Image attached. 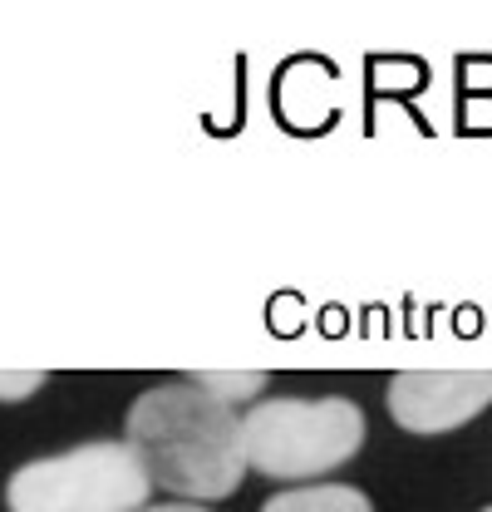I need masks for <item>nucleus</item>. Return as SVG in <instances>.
<instances>
[{"label": "nucleus", "mask_w": 492, "mask_h": 512, "mask_svg": "<svg viewBox=\"0 0 492 512\" xmlns=\"http://www.w3.org/2000/svg\"><path fill=\"white\" fill-rule=\"evenodd\" d=\"M128 444L138 448L153 488L183 503H217L246 473L242 414L202 384H153L128 409Z\"/></svg>", "instance_id": "1"}, {"label": "nucleus", "mask_w": 492, "mask_h": 512, "mask_svg": "<svg viewBox=\"0 0 492 512\" xmlns=\"http://www.w3.org/2000/svg\"><path fill=\"white\" fill-rule=\"evenodd\" d=\"M365 448V414L355 399H256L242 414L246 468L266 478H320Z\"/></svg>", "instance_id": "2"}, {"label": "nucleus", "mask_w": 492, "mask_h": 512, "mask_svg": "<svg viewBox=\"0 0 492 512\" xmlns=\"http://www.w3.org/2000/svg\"><path fill=\"white\" fill-rule=\"evenodd\" d=\"M148 493L153 478L128 439H99L30 458L5 483L10 512H143Z\"/></svg>", "instance_id": "3"}, {"label": "nucleus", "mask_w": 492, "mask_h": 512, "mask_svg": "<svg viewBox=\"0 0 492 512\" xmlns=\"http://www.w3.org/2000/svg\"><path fill=\"white\" fill-rule=\"evenodd\" d=\"M389 414L409 434H448L492 404V370H404L389 380Z\"/></svg>", "instance_id": "4"}, {"label": "nucleus", "mask_w": 492, "mask_h": 512, "mask_svg": "<svg viewBox=\"0 0 492 512\" xmlns=\"http://www.w3.org/2000/svg\"><path fill=\"white\" fill-rule=\"evenodd\" d=\"M261 512H374V503L350 483H310V488L276 493Z\"/></svg>", "instance_id": "5"}, {"label": "nucleus", "mask_w": 492, "mask_h": 512, "mask_svg": "<svg viewBox=\"0 0 492 512\" xmlns=\"http://www.w3.org/2000/svg\"><path fill=\"white\" fill-rule=\"evenodd\" d=\"M192 384H202L207 394H217L222 404H246V399H256L261 389H266V375H256V370H246V375H237V370H227V375H217V370H202V375H192Z\"/></svg>", "instance_id": "6"}, {"label": "nucleus", "mask_w": 492, "mask_h": 512, "mask_svg": "<svg viewBox=\"0 0 492 512\" xmlns=\"http://www.w3.org/2000/svg\"><path fill=\"white\" fill-rule=\"evenodd\" d=\"M40 384H45V375H40V370H0V404L30 399Z\"/></svg>", "instance_id": "7"}, {"label": "nucleus", "mask_w": 492, "mask_h": 512, "mask_svg": "<svg viewBox=\"0 0 492 512\" xmlns=\"http://www.w3.org/2000/svg\"><path fill=\"white\" fill-rule=\"evenodd\" d=\"M143 512H207L202 503H158V508H143Z\"/></svg>", "instance_id": "8"}, {"label": "nucleus", "mask_w": 492, "mask_h": 512, "mask_svg": "<svg viewBox=\"0 0 492 512\" xmlns=\"http://www.w3.org/2000/svg\"><path fill=\"white\" fill-rule=\"evenodd\" d=\"M483 512H492V508H483Z\"/></svg>", "instance_id": "9"}]
</instances>
